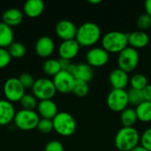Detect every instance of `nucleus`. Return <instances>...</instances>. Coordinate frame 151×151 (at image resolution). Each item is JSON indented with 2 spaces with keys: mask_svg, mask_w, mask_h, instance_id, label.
I'll return each instance as SVG.
<instances>
[{
  "mask_svg": "<svg viewBox=\"0 0 151 151\" xmlns=\"http://www.w3.org/2000/svg\"><path fill=\"white\" fill-rule=\"evenodd\" d=\"M101 38V29L94 22L88 21L81 25L77 29L75 40L80 46L89 47L95 45Z\"/></svg>",
  "mask_w": 151,
  "mask_h": 151,
  "instance_id": "f257e3e1",
  "label": "nucleus"
},
{
  "mask_svg": "<svg viewBox=\"0 0 151 151\" xmlns=\"http://www.w3.org/2000/svg\"><path fill=\"white\" fill-rule=\"evenodd\" d=\"M128 34L121 31H111L102 38V48L110 53H120L128 46Z\"/></svg>",
  "mask_w": 151,
  "mask_h": 151,
  "instance_id": "f03ea898",
  "label": "nucleus"
},
{
  "mask_svg": "<svg viewBox=\"0 0 151 151\" xmlns=\"http://www.w3.org/2000/svg\"><path fill=\"white\" fill-rule=\"evenodd\" d=\"M139 132L134 127H122L115 136V146L119 151H131L140 142Z\"/></svg>",
  "mask_w": 151,
  "mask_h": 151,
  "instance_id": "7ed1b4c3",
  "label": "nucleus"
},
{
  "mask_svg": "<svg viewBox=\"0 0 151 151\" xmlns=\"http://www.w3.org/2000/svg\"><path fill=\"white\" fill-rule=\"evenodd\" d=\"M52 122L54 130L61 136H71L76 131V121L74 118L68 112H58L52 119Z\"/></svg>",
  "mask_w": 151,
  "mask_h": 151,
  "instance_id": "20e7f679",
  "label": "nucleus"
},
{
  "mask_svg": "<svg viewBox=\"0 0 151 151\" xmlns=\"http://www.w3.org/2000/svg\"><path fill=\"white\" fill-rule=\"evenodd\" d=\"M40 116L35 111L21 109L15 114L13 122L17 128L22 131H31L37 127Z\"/></svg>",
  "mask_w": 151,
  "mask_h": 151,
  "instance_id": "39448f33",
  "label": "nucleus"
},
{
  "mask_svg": "<svg viewBox=\"0 0 151 151\" xmlns=\"http://www.w3.org/2000/svg\"><path fill=\"white\" fill-rule=\"evenodd\" d=\"M139 60H140V55L137 50L132 47H127L120 53H119V57H118L119 68L129 73L137 67L139 64Z\"/></svg>",
  "mask_w": 151,
  "mask_h": 151,
  "instance_id": "423d86ee",
  "label": "nucleus"
},
{
  "mask_svg": "<svg viewBox=\"0 0 151 151\" xmlns=\"http://www.w3.org/2000/svg\"><path fill=\"white\" fill-rule=\"evenodd\" d=\"M32 91L36 99H39L40 101L50 100L57 93L52 80L48 78H39L35 80L32 88Z\"/></svg>",
  "mask_w": 151,
  "mask_h": 151,
  "instance_id": "0eeeda50",
  "label": "nucleus"
},
{
  "mask_svg": "<svg viewBox=\"0 0 151 151\" xmlns=\"http://www.w3.org/2000/svg\"><path fill=\"white\" fill-rule=\"evenodd\" d=\"M3 92L7 101L11 103L20 102L25 95V88L19 78L11 77L7 79L3 87Z\"/></svg>",
  "mask_w": 151,
  "mask_h": 151,
  "instance_id": "6e6552de",
  "label": "nucleus"
},
{
  "mask_svg": "<svg viewBox=\"0 0 151 151\" xmlns=\"http://www.w3.org/2000/svg\"><path fill=\"white\" fill-rule=\"evenodd\" d=\"M106 103L109 109L112 111L122 112L129 104L127 91L126 89L112 88V90L107 96Z\"/></svg>",
  "mask_w": 151,
  "mask_h": 151,
  "instance_id": "1a4fd4ad",
  "label": "nucleus"
},
{
  "mask_svg": "<svg viewBox=\"0 0 151 151\" xmlns=\"http://www.w3.org/2000/svg\"><path fill=\"white\" fill-rule=\"evenodd\" d=\"M57 92L61 94H69L73 92V88L75 83V79L70 73L62 70L52 80Z\"/></svg>",
  "mask_w": 151,
  "mask_h": 151,
  "instance_id": "9d476101",
  "label": "nucleus"
},
{
  "mask_svg": "<svg viewBox=\"0 0 151 151\" xmlns=\"http://www.w3.org/2000/svg\"><path fill=\"white\" fill-rule=\"evenodd\" d=\"M110 59V54L103 48H92L86 54L87 64L91 67H102Z\"/></svg>",
  "mask_w": 151,
  "mask_h": 151,
  "instance_id": "9b49d317",
  "label": "nucleus"
},
{
  "mask_svg": "<svg viewBox=\"0 0 151 151\" xmlns=\"http://www.w3.org/2000/svg\"><path fill=\"white\" fill-rule=\"evenodd\" d=\"M78 27L75 24L68 19H62L56 25V34L63 41L74 40L76 38Z\"/></svg>",
  "mask_w": 151,
  "mask_h": 151,
  "instance_id": "f8f14e48",
  "label": "nucleus"
},
{
  "mask_svg": "<svg viewBox=\"0 0 151 151\" xmlns=\"http://www.w3.org/2000/svg\"><path fill=\"white\" fill-rule=\"evenodd\" d=\"M80 44L78 42L74 40H69V41H63L59 47H58V54L60 56V58L71 60L74 58L80 50Z\"/></svg>",
  "mask_w": 151,
  "mask_h": 151,
  "instance_id": "ddd939ff",
  "label": "nucleus"
},
{
  "mask_svg": "<svg viewBox=\"0 0 151 151\" xmlns=\"http://www.w3.org/2000/svg\"><path fill=\"white\" fill-rule=\"evenodd\" d=\"M109 81L114 89H125L129 84L130 79L128 73L119 69V67L113 69L109 75Z\"/></svg>",
  "mask_w": 151,
  "mask_h": 151,
  "instance_id": "4468645a",
  "label": "nucleus"
},
{
  "mask_svg": "<svg viewBox=\"0 0 151 151\" xmlns=\"http://www.w3.org/2000/svg\"><path fill=\"white\" fill-rule=\"evenodd\" d=\"M37 113L42 119L52 120L58 113V106L52 99L40 101L37 105Z\"/></svg>",
  "mask_w": 151,
  "mask_h": 151,
  "instance_id": "2eb2a0df",
  "label": "nucleus"
},
{
  "mask_svg": "<svg viewBox=\"0 0 151 151\" xmlns=\"http://www.w3.org/2000/svg\"><path fill=\"white\" fill-rule=\"evenodd\" d=\"M55 50L54 41L49 36H42L35 42V52L41 58H49Z\"/></svg>",
  "mask_w": 151,
  "mask_h": 151,
  "instance_id": "dca6fc26",
  "label": "nucleus"
},
{
  "mask_svg": "<svg viewBox=\"0 0 151 151\" xmlns=\"http://www.w3.org/2000/svg\"><path fill=\"white\" fill-rule=\"evenodd\" d=\"M16 111L12 103L6 99H0V126L9 125L13 121Z\"/></svg>",
  "mask_w": 151,
  "mask_h": 151,
  "instance_id": "f3484780",
  "label": "nucleus"
},
{
  "mask_svg": "<svg viewBox=\"0 0 151 151\" xmlns=\"http://www.w3.org/2000/svg\"><path fill=\"white\" fill-rule=\"evenodd\" d=\"M44 2L42 0H27L23 6V13L29 18H37L43 12Z\"/></svg>",
  "mask_w": 151,
  "mask_h": 151,
  "instance_id": "a211bd4d",
  "label": "nucleus"
},
{
  "mask_svg": "<svg viewBox=\"0 0 151 151\" xmlns=\"http://www.w3.org/2000/svg\"><path fill=\"white\" fill-rule=\"evenodd\" d=\"M24 13L18 8H10L4 12L2 15V22L12 27L19 25L23 20Z\"/></svg>",
  "mask_w": 151,
  "mask_h": 151,
  "instance_id": "6ab92c4d",
  "label": "nucleus"
},
{
  "mask_svg": "<svg viewBox=\"0 0 151 151\" xmlns=\"http://www.w3.org/2000/svg\"><path fill=\"white\" fill-rule=\"evenodd\" d=\"M150 42V36L149 35L141 30H136L128 34V44L130 47L137 50L146 47Z\"/></svg>",
  "mask_w": 151,
  "mask_h": 151,
  "instance_id": "aec40b11",
  "label": "nucleus"
},
{
  "mask_svg": "<svg viewBox=\"0 0 151 151\" xmlns=\"http://www.w3.org/2000/svg\"><path fill=\"white\" fill-rule=\"evenodd\" d=\"M73 77L77 81H81L85 82H89L94 77L93 67H91L87 63H81L76 65L74 72L73 73Z\"/></svg>",
  "mask_w": 151,
  "mask_h": 151,
  "instance_id": "412c9836",
  "label": "nucleus"
},
{
  "mask_svg": "<svg viewBox=\"0 0 151 151\" xmlns=\"http://www.w3.org/2000/svg\"><path fill=\"white\" fill-rule=\"evenodd\" d=\"M14 39L13 30L4 22H0V48L7 49Z\"/></svg>",
  "mask_w": 151,
  "mask_h": 151,
  "instance_id": "4be33fe9",
  "label": "nucleus"
},
{
  "mask_svg": "<svg viewBox=\"0 0 151 151\" xmlns=\"http://www.w3.org/2000/svg\"><path fill=\"white\" fill-rule=\"evenodd\" d=\"M138 120L135 109L127 108L122 112H120V122L123 127H133V126Z\"/></svg>",
  "mask_w": 151,
  "mask_h": 151,
  "instance_id": "5701e85b",
  "label": "nucleus"
},
{
  "mask_svg": "<svg viewBox=\"0 0 151 151\" xmlns=\"http://www.w3.org/2000/svg\"><path fill=\"white\" fill-rule=\"evenodd\" d=\"M138 120L148 123L151 121V102L144 101L135 108Z\"/></svg>",
  "mask_w": 151,
  "mask_h": 151,
  "instance_id": "b1692460",
  "label": "nucleus"
},
{
  "mask_svg": "<svg viewBox=\"0 0 151 151\" xmlns=\"http://www.w3.org/2000/svg\"><path fill=\"white\" fill-rule=\"evenodd\" d=\"M42 69H43V72L45 74H47L49 76H53V77L56 76L59 72L62 71L59 60L54 59V58L47 59L42 65Z\"/></svg>",
  "mask_w": 151,
  "mask_h": 151,
  "instance_id": "393cba45",
  "label": "nucleus"
},
{
  "mask_svg": "<svg viewBox=\"0 0 151 151\" xmlns=\"http://www.w3.org/2000/svg\"><path fill=\"white\" fill-rule=\"evenodd\" d=\"M7 50L12 58H21L26 54V47L19 42H13L8 48Z\"/></svg>",
  "mask_w": 151,
  "mask_h": 151,
  "instance_id": "a878e982",
  "label": "nucleus"
},
{
  "mask_svg": "<svg viewBox=\"0 0 151 151\" xmlns=\"http://www.w3.org/2000/svg\"><path fill=\"white\" fill-rule=\"evenodd\" d=\"M127 96H128L129 104L136 106V107L145 101L142 90H139V89H135V88H131L127 91Z\"/></svg>",
  "mask_w": 151,
  "mask_h": 151,
  "instance_id": "bb28decb",
  "label": "nucleus"
},
{
  "mask_svg": "<svg viewBox=\"0 0 151 151\" xmlns=\"http://www.w3.org/2000/svg\"><path fill=\"white\" fill-rule=\"evenodd\" d=\"M130 84H131L132 88L143 90L149 83H148L147 77L144 74L136 73L133 75L132 78L130 79Z\"/></svg>",
  "mask_w": 151,
  "mask_h": 151,
  "instance_id": "cd10ccee",
  "label": "nucleus"
},
{
  "mask_svg": "<svg viewBox=\"0 0 151 151\" xmlns=\"http://www.w3.org/2000/svg\"><path fill=\"white\" fill-rule=\"evenodd\" d=\"M19 103L22 106V109L29 111H35V109L37 108L38 105L36 97L31 94H25Z\"/></svg>",
  "mask_w": 151,
  "mask_h": 151,
  "instance_id": "c85d7f7f",
  "label": "nucleus"
},
{
  "mask_svg": "<svg viewBox=\"0 0 151 151\" xmlns=\"http://www.w3.org/2000/svg\"><path fill=\"white\" fill-rule=\"evenodd\" d=\"M88 91H89V87L88 82L75 80V83L72 93H73L75 96L79 97H84L88 94Z\"/></svg>",
  "mask_w": 151,
  "mask_h": 151,
  "instance_id": "c756f323",
  "label": "nucleus"
},
{
  "mask_svg": "<svg viewBox=\"0 0 151 151\" xmlns=\"http://www.w3.org/2000/svg\"><path fill=\"white\" fill-rule=\"evenodd\" d=\"M136 25L139 30L145 32L151 27V17L149 16L147 13H143L140 15L136 20Z\"/></svg>",
  "mask_w": 151,
  "mask_h": 151,
  "instance_id": "7c9ffc66",
  "label": "nucleus"
},
{
  "mask_svg": "<svg viewBox=\"0 0 151 151\" xmlns=\"http://www.w3.org/2000/svg\"><path fill=\"white\" fill-rule=\"evenodd\" d=\"M39 132L42 134H49L52 130H54L53 122L51 119H40L39 123L37 125V127Z\"/></svg>",
  "mask_w": 151,
  "mask_h": 151,
  "instance_id": "2f4dec72",
  "label": "nucleus"
},
{
  "mask_svg": "<svg viewBox=\"0 0 151 151\" xmlns=\"http://www.w3.org/2000/svg\"><path fill=\"white\" fill-rule=\"evenodd\" d=\"M18 78L25 89L32 88L35 84V81L33 75H31L30 73H24L20 74L19 77H18Z\"/></svg>",
  "mask_w": 151,
  "mask_h": 151,
  "instance_id": "473e14b6",
  "label": "nucleus"
},
{
  "mask_svg": "<svg viewBox=\"0 0 151 151\" xmlns=\"http://www.w3.org/2000/svg\"><path fill=\"white\" fill-rule=\"evenodd\" d=\"M141 146L148 151H151V128L145 130L140 138Z\"/></svg>",
  "mask_w": 151,
  "mask_h": 151,
  "instance_id": "72a5a7b5",
  "label": "nucleus"
},
{
  "mask_svg": "<svg viewBox=\"0 0 151 151\" xmlns=\"http://www.w3.org/2000/svg\"><path fill=\"white\" fill-rule=\"evenodd\" d=\"M12 60V57L10 56L7 49L0 48V69L6 67Z\"/></svg>",
  "mask_w": 151,
  "mask_h": 151,
  "instance_id": "f704fd0d",
  "label": "nucleus"
},
{
  "mask_svg": "<svg viewBox=\"0 0 151 151\" xmlns=\"http://www.w3.org/2000/svg\"><path fill=\"white\" fill-rule=\"evenodd\" d=\"M44 151H64V146L59 141L52 140L46 144Z\"/></svg>",
  "mask_w": 151,
  "mask_h": 151,
  "instance_id": "c9c22d12",
  "label": "nucleus"
},
{
  "mask_svg": "<svg viewBox=\"0 0 151 151\" xmlns=\"http://www.w3.org/2000/svg\"><path fill=\"white\" fill-rule=\"evenodd\" d=\"M142 92L144 95L145 101L151 102V84H148L146 88L142 90Z\"/></svg>",
  "mask_w": 151,
  "mask_h": 151,
  "instance_id": "e433bc0d",
  "label": "nucleus"
},
{
  "mask_svg": "<svg viewBox=\"0 0 151 151\" xmlns=\"http://www.w3.org/2000/svg\"><path fill=\"white\" fill-rule=\"evenodd\" d=\"M59 63H60L61 69L64 70V71H66L67 68L69 67V65L72 64L71 60H67V59H64V58H60L59 59Z\"/></svg>",
  "mask_w": 151,
  "mask_h": 151,
  "instance_id": "4c0bfd02",
  "label": "nucleus"
},
{
  "mask_svg": "<svg viewBox=\"0 0 151 151\" xmlns=\"http://www.w3.org/2000/svg\"><path fill=\"white\" fill-rule=\"evenodd\" d=\"M145 11H146L145 13H147L149 16L151 17V0H147L145 2Z\"/></svg>",
  "mask_w": 151,
  "mask_h": 151,
  "instance_id": "58836bf2",
  "label": "nucleus"
},
{
  "mask_svg": "<svg viewBox=\"0 0 151 151\" xmlns=\"http://www.w3.org/2000/svg\"><path fill=\"white\" fill-rule=\"evenodd\" d=\"M131 151H148L147 150H145L143 147H142V146H137L136 148H134V150H132Z\"/></svg>",
  "mask_w": 151,
  "mask_h": 151,
  "instance_id": "ea45409f",
  "label": "nucleus"
},
{
  "mask_svg": "<svg viewBox=\"0 0 151 151\" xmlns=\"http://www.w3.org/2000/svg\"><path fill=\"white\" fill-rule=\"evenodd\" d=\"M90 4H100L102 1L101 0H89L88 1Z\"/></svg>",
  "mask_w": 151,
  "mask_h": 151,
  "instance_id": "a19ab883",
  "label": "nucleus"
}]
</instances>
